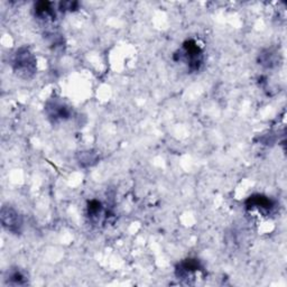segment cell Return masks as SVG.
<instances>
[{
  "mask_svg": "<svg viewBox=\"0 0 287 287\" xmlns=\"http://www.w3.org/2000/svg\"><path fill=\"white\" fill-rule=\"evenodd\" d=\"M14 71L20 77L28 79L32 78L36 72V58L33 53L26 48H20L15 52L11 60Z\"/></svg>",
  "mask_w": 287,
  "mask_h": 287,
  "instance_id": "cell-1",
  "label": "cell"
},
{
  "mask_svg": "<svg viewBox=\"0 0 287 287\" xmlns=\"http://www.w3.org/2000/svg\"><path fill=\"white\" fill-rule=\"evenodd\" d=\"M2 218V225L6 230L19 235L23 229V218L17 211L9 206H5L0 213Z\"/></svg>",
  "mask_w": 287,
  "mask_h": 287,
  "instance_id": "cell-2",
  "label": "cell"
},
{
  "mask_svg": "<svg viewBox=\"0 0 287 287\" xmlns=\"http://www.w3.org/2000/svg\"><path fill=\"white\" fill-rule=\"evenodd\" d=\"M97 161V155L92 151H85V153H81V157H80V164L85 166L92 165L95 164Z\"/></svg>",
  "mask_w": 287,
  "mask_h": 287,
  "instance_id": "cell-10",
  "label": "cell"
},
{
  "mask_svg": "<svg viewBox=\"0 0 287 287\" xmlns=\"http://www.w3.org/2000/svg\"><path fill=\"white\" fill-rule=\"evenodd\" d=\"M200 262L196 259H186L179 265L176 269V275L180 278H189L193 274L200 271Z\"/></svg>",
  "mask_w": 287,
  "mask_h": 287,
  "instance_id": "cell-5",
  "label": "cell"
},
{
  "mask_svg": "<svg viewBox=\"0 0 287 287\" xmlns=\"http://www.w3.org/2000/svg\"><path fill=\"white\" fill-rule=\"evenodd\" d=\"M35 13H36L40 19H49L55 17L54 11L52 9V5L48 2L37 3L36 6H35Z\"/></svg>",
  "mask_w": 287,
  "mask_h": 287,
  "instance_id": "cell-8",
  "label": "cell"
},
{
  "mask_svg": "<svg viewBox=\"0 0 287 287\" xmlns=\"http://www.w3.org/2000/svg\"><path fill=\"white\" fill-rule=\"evenodd\" d=\"M45 110H46V113H48L50 118L54 121L68 119L70 115H71V111H70L68 105H65L61 101H56V100L48 102Z\"/></svg>",
  "mask_w": 287,
  "mask_h": 287,
  "instance_id": "cell-4",
  "label": "cell"
},
{
  "mask_svg": "<svg viewBox=\"0 0 287 287\" xmlns=\"http://www.w3.org/2000/svg\"><path fill=\"white\" fill-rule=\"evenodd\" d=\"M87 210H89V215L91 218H98L100 216L101 212H102V207L101 203L99 201L93 200L89 203V207H87Z\"/></svg>",
  "mask_w": 287,
  "mask_h": 287,
  "instance_id": "cell-9",
  "label": "cell"
},
{
  "mask_svg": "<svg viewBox=\"0 0 287 287\" xmlns=\"http://www.w3.org/2000/svg\"><path fill=\"white\" fill-rule=\"evenodd\" d=\"M6 282H7V284L14 286H21L27 284L28 278L26 276V274L23 272L21 269L13 268L8 271L7 276H6Z\"/></svg>",
  "mask_w": 287,
  "mask_h": 287,
  "instance_id": "cell-6",
  "label": "cell"
},
{
  "mask_svg": "<svg viewBox=\"0 0 287 287\" xmlns=\"http://www.w3.org/2000/svg\"><path fill=\"white\" fill-rule=\"evenodd\" d=\"M248 208H256V209H271L272 208V201L268 197L262 195H254L250 196L247 201Z\"/></svg>",
  "mask_w": 287,
  "mask_h": 287,
  "instance_id": "cell-7",
  "label": "cell"
},
{
  "mask_svg": "<svg viewBox=\"0 0 287 287\" xmlns=\"http://www.w3.org/2000/svg\"><path fill=\"white\" fill-rule=\"evenodd\" d=\"M181 56L184 58L186 64L189 65L190 70H192V71H196V70L200 69L203 60V55H202V51L196 45L194 40H186L183 45L182 54H181Z\"/></svg>",
  "mask_w": 287,
  "mask_h": 287,
  "instance_id": "cell-3",
  "label": "cell"
}]
</instances>
